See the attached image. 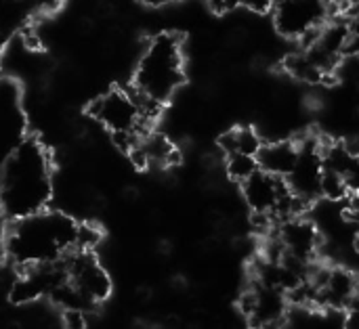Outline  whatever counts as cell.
<instances>
[{
    "label": "cell",
    "instance_id": "obj_1",
    "mask_svg": "<svg viewBox=\"0 0 359 329\" xmlns=\"http://www.w3.org/2000/svg\"><path fill=\"white\" fill-rule=\"evenodd\" d=\"M2 162L0 212L15 220L44 210L53 197V170L44 145L21 139Z\"/></svg>",
    "mask_w": 359,
    "mask_h": 329
},
{
    "label": "cell",
    "instance_id": "obj_2",
    "mask_svg": "<svg viewBox=\"0 0 359 329\" xmlns=\"http://www.w3.org/2000/svg\"><path fill=\"white\" fill-rule=\"evenodd\" d=\"M78 223L59 210H40L11 220L6 256L19 267L57 262L76 250Z\"/></svg>",
    "mask_w": 359,
    "mask_h": 329
},
{
    "label": "cell",
    "instance_id": "obj_3",
    "mask_svg": "<svg viewBox=\"0 0 359 329\" xmlns=\"http://www.w3.org/2000/svg\"><path fill=\"white\" fill-rule=\"evenodd\" d=\"M183 82L185 55L181 40L170 31L154 36L139 57L133 90L151 103L164 105L175 97Z\"/></svg>",
    "mask_w": 359,
    "mask_h": 329
},
{
    "label": "cell",
    "instance_id": "obj_4",
    "mask_svg": "<svg viewBox=\"0 0 359 329\" xmlns=\"http://www.w3.org/2000/svg\"><path fill=\"white\" fill-rule=\"evenodd\" d=\"M271 10L278 34L305 44L330 19V0H276Z\"/></svg>",
    "mask_w": 359,
    "mask_h": 329
},
{
    "label": "cell",
    "instance_id": "obj_5",
    "mask_svg": "<svg viewBox=\"0 0 359 329\" xmlns=\"http://www.w3.org/2000/svg\"><path fill=\"white\" fill-rule=\"evenodd\" d=\"M65 277L74 292L88 304H101L111 294V277L105 267L97 260V256L88 250H72L63 256Z\"/></svg>",
    "mask_w": 359,
    "mask_h": 329
},
{
    "label": "cell",
    "instance_id": "obj_6",
    "mask_svg": "<svg viewBox=\"0 0 359 329\" xmlns=\"http://www.w3.org/2000/svg\"><path fill=\"white\" fill-rule=\"evenodd\" d=\"M93 118L105 126L111 136L114 134H141L145 132L143 126L147 124L141 103L135 92L114 88L105 94H101L93 107H90Z\"/></svg>",
    "mask_w": 359,
    "mask_h": 329
},
{
    "label": "cell",
    "instance_id": "obj_7",
    "mask_svg": "<svg viewBox=\"0 0 359 329\" xmlns=\"http://www.w3.org/2000/svg\"><path fill=\"white\" fill-rule=\"evenodd\" d=\"M242 313L252 326L259 328L282 326L286 323L288 296L278 288L255 281V286L246 294H242Z\"/></svg>",
    "mask_w": 359,
    "mask_h": 329
},
{
    "label": "cell",
    "instance_id": "obj_8",
    "mask_svg": "<svg viewBox=\"0 0 359 329\" xmlns=\"http://www.w3.org/2000/svg\"><path fill=\"white\" fill-rule=\"evenodd\" d=\"M322 174H324L322 145L301 143L299 158L284 181L299 200H303L305 204H311L316 202V197H320Z\"/></svg>",
    "mask_w": 359,
    "mask_h": 329
},
{
    "label": "cell",
    "instance_id": "obj_9",
    "mask_svg": "<svg viewBox=\"0 0 359 329\" xmlns=\"http://www.w3.org/2000/svg\"><path fill=\"white\" fill-rule=\"evenodd\" d=\"M301 143L294 141H271L263 143L257 151V162L261 170H267L276 176L286 178V174L292 170L297 158H299Z\"/></svg>",
    "mask_w": 359,
    "mask_h": 329
},
{
    "label": "cell",
    "instance_id": "obj_10",
    "mask_svg": "<svg viewBox=\"0 0 359 329\" xmlns=\"http://www.w3.org/2000/svg\"><path fill=\"white\" fill-rule=\"evenodd\" d=\"M21 122L15 105V94L0 86V158H6L21 141Z\"/></svg>",
    "mask_w": 359,
    "mask_h": 329
},
{
    "label": "cell",
    "instance_id": "obj_11",
    "mask_svg": "<svg viewBox=\"0 0 359 329\" xmlns=\"http://www.w3.org/2000/svg\"><path fill=\"white\" fill-rule=\"evenodd\" d=\"M263 141L259 136V132L250 126H238L231 128L223 139H221V147L227 153H248V155H257V151L261 149Z\"/></svg>",
    "mask_w": 359,
    "mask_h": 329
},
{
    "label": "cell",
    "instance_id": "obj_12",
    "mask_svg": "<svg viewBox=\"0 0 359 329\" xmlns=\"http://www.w3.org/2000/svg\"><path fill=\"white\" fill-rule=\"evenodd\" d=\"M257 168H259L257 155H248V153H227L225 155V172L231 181L242 183Z\"/></svg>",
    "mask_w": 359,
    "mask_h": 329
},
{
    "label": "cell",
    "instance_id": "obj_13",
    "mask_svg": "<svg viewBox=\"0 0 359 329\" xmlns=\"http://www.w3.org/2000/svg\"><path fill=\"white\" fill-rule=\"evenodd\" d=\"M101 231L99 227L90 225V223H82L76 229V250H88L93 252L99 244H101Z\"/></svg>",
    "mask_w": 359,
    "mask_h": 329
},
{
    "label": "cell",
    "instance_id": "obj_14",
    "mask_svg": "<svg viewBox=\"0 0 359 329\" xmlns=\"http://www.w3.org/2000/svg\"><path fill=\"white\" fill-rule=\"evenodd\" d=\"M227 8L229 6H242L248 10H269L276 0H225Z\"/></svg>",
    "mask_w": 359,
    "mask_h": 329
},
{
    "label": "cell",
    "instance_id": "obj_15",
    "mask_svg": "<svg viewBox=\"0 0 359 329\" xmlns=\"http://www.w3.org/2000/svg\"><path fill=\"white\" fill-rule=\"evenodd\" d=\"M8 227H11V218H8L6 214H2V212H0V244H6Z\"/></svg>",
    "mask_w": 359,
    "mask_h": 329
},
{
    "label": "cell",
    "instance_id": "obj_16",
    "mask_svg": "<svg viewBox=\"0 0 359 329\" xmlns=\"http://www.w3.org/2000/svg\"><path fill=\"white\" fill-rule=\"evenodd\" d=\"M141 4L145 6H151V8H162V6H170V4H179L183 0H139Z\"/></svg>",
    "mask_w": 359,
    "mask_h": 329
},
{
    "label": "cell",
    "instance_id": "obj_17",
    "mask_svg": "<svg viewBox=\"0 0 359 329\" xmlns=\"http://www.w3.org/2000/svg\"><path fill=\"white\" fill-rule=\"evenodd\" d=\"M38 2H40L42 6H55V4H57L59 0H38Z\"/></svg>",
    "mask_w": 359,
    "mask_h": 329
}]
</instances>
